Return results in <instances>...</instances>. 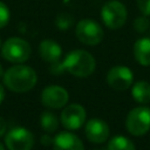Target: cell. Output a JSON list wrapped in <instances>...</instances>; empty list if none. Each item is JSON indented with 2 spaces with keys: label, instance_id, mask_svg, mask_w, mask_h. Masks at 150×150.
<instances>
[{
  "label": "cell",
  "instance_id": "cell-1",
  "mask_svg": "<svg viewBox=\"0 0 150 150\" xmlns=\"http://www.w3.org/2000/svg\"><path fill=\"white\" fill-rule=\"evenodd\" d=\"M38 82L35 70L26 64L16 63L9 67L4 74L5 86L14 93H26L32 90Z\"/></svg>",
  "mask_w": 150,
  "mask_h": 150
},
{
  "label": "cell",
  "instance_id": "cell-2",
  "mask_svg": "<svg viewBox=\"0 0 150 150\" xmlns=\"http://www.w3.org/2000/svg\"><path fill=\"white\" fill-rule=\"evenodd\" d=\"M62 64L66 71L80 79L90 76L96 69L95 57L84 49H75L69 52L63 59Z\"/></svg>",
  "mask_w": 150,
  "mask_h": 150
},
{
  "label": "cell",
  "instance_id": "cell-3",
  "mask_svg": "<svg viewBox=\"0 0 150 150\" xmlns=\"http://www.w3.org/2000/svg\"><path fill=\"white\" fill-rule=\"evenodd\" d=\"M101 20L109 29H120L128 19V11L120 0H109L101 7Z\"/></svg>",
  "mask_w": 150,
  "mask_h": 150
},
{
  "label": "cell",
  "instance_id": "cell-4",
  "mask_svg": "<svg viewBox=\"0 0 150 150\" xmlns=\"http://www.w3.org/2000/svg\"><path fill=\"white\" fill-rule=\"evenodd\" d=\"M32 54L30 45L18 36L7 39L1 46V56L12 63H23Z\"/></svg>",
  "mask_w": 150,
  "mask_h": 150
},
{
  "label": "cell",
  "instance_id": "cell-5",
  "mask_svg": "<svg viewBox=\"0 0 150 150\" xmlns=\"http://www.w3.org/2000/svg\"><path fill=\"white\" fill-rule=\"evenodd\" d=\"M77 40L86 46H97L104 38L102 26L93 19H82L75 26Z\"/></svg>",
  "mask_w": 150,
  "mask_h": 150
},
{
  "label": "cell",
  "instance_id": "cell-6",
  "mask_svg": "<svg viewBox=\"0 0 150 150\" xmlns=\"http://www.w3.org/2000/svg\"><path fill=\"white\" fill-rule=\"evenodd\" d=\"M125 128L132 136H143L150 130V108L139 105L129 111L125 118Z\"/></svg>",
  "mask_w": 150,
  "mask_h": 150
},
{
  "label": "cell",
  "instance_id": "cell-7",
  "mask_svg": "<svg viewBox=\"0 0 150 150\" xmlns=\"http://www.w3.org/2000/svg\"><path fill=\"white\" fill-rule=\"evenodd\" d=\"M5 144L8 150H32L34 145V136L28 129L16 127L7 131Z\"/></svg>",
  "mask_w": 150,
  "mask_h": 150
},
{
  "label": "cell",
  "instance_id": "cell-8",
  "mask_svg": "<svg viewBox=\"0 0 150 150\" xmlns=\"http://www.w3.org/2000/svg\"><path fill=\"white\" fill-rule=\"evenodd\" d=\"M134 82V73L127 66L117 64L109 69L107 74V83L115 90H127Z\"/></svg>",
  "mask_w": 150,
  "mask_h": 150
},
{
  "label": "cell",
  "instance_id": "cell-9",
  "mask_svg": "<svg viewBox=\"0 0 150 150\" xmlns=\"http://www.w3.org/2000/svg\"><path fill=\"white\" fill-rule=\"evenodd\" d=\"M86 109L79 103H71L63 108L60 121L67 130H77L86 122Z\"/></svg>",
  "mask_w": 150,
  "mask_h": 150
},
{
  "label": "cell",
  "instance_id": "cell-10",
  "mask_svg": "<svg viewBox=\"0 0 150 150\" xmlns=\"http://www.w3.org/2000/svg\"><path fill=\"white\" fill-rule=\"evenodd\" d=\"M69 101L68 91L60 86H48L41 93V102L45 107L50 109L64 108Z\"/></svg>",
  "mask_w": 150,
  "mask_h": 150
},
{
  "label": "cell",
  "instance_id": "cell-11",
  "mask_svg": "<svg viewBox=\"0 0 150 150\" xmlns=\"http://www.w3.org/2000/svg\"><path fill=\"white\" fill-rule=\"evenodd\" d=\"M84 134L89 142L101 144L109 138L110 129L105 121L101 118H91L88 122H86Z\"/></svg>",
  "mask_w": 150,
  "mask_h": 150
},
{
  "label": "cell",
  "instance_id": "cell-12",
  "mask_svg": "<svg viewBox=\"0 0 150 150\" xmlns=\"http://www.w3.org/2000/svg\"><path fill=\"white\" fill-rule=\"evenodd\" d=\"M53 150H84L81 138L69 131H61L53 138Z\"/></svg>",
  "mask_w": 150,
  "mask_h": 150
},
{
  "label": "cell",
  "instance_id": "cell-13",
  "mask_svg": "<svg viewBox=\"0 0 150 150\" xmlns=\"http://www.w3.org/2000/svg\"><path fill=\"white\" fill-rule=\"evenodd\" d=\"M39 55L45 62L54 63L60 61L62 56V48L55 40L45 39L39 45Z\"/></svg>",
  "mask_w": 150,
  "mask_h": 150
},
{
  "label": "cell",
  "instance_id": "cell-14",
  "mask_svg": "<svg viewBox=\"0 0 150 150\" xmlns=\"http://www.w3.org/2000/svg\"><path fill=\"white\" fill-rule=\"evenodd\" d=\"M132 52L136 61L141 66H150V38H139L138 40H136Z\"/></svg>",
  "mask_w": 150,
  "mask_h": 150
},
{
  "label": "cell",
  "instance_id": "cell-15",
  "mask_svg": "<svg viewBox=\"0 0 150 150\" xmlns=\"http://www.w3.org/2000/svg\"><path fill=\"white\" fill-rule=\"evenodd\" d=\"M131 96L137 103L146 104L150 102V83L146 81H137L132 84Z\"/></svg>",
  "mask_w": 150,
  "mask_h": 150
},
{
  "label": "cell",
  "instance_id": "cell-16",
  "mask_svg": "<svg viewBox=\"0 0 150 150\" xmlns=\"http://www.w3.org/2000/svg\"><path fill=\"white\" fill-rule=\"evenodd\" d=\"M40 125L46 132L52 134L57 130L59 120L52 111L46 110V111H42V114L40 115Z\"/></svg>",
  "mask_w": 150,
  "mask_h": 150
},
{
  "label": "cell",
  "instance_id": "cell-17",
  "mask_svg": "<svg viewBox=\"0 0 150 150\" xmlns=\"http://www.w3.org/2000/svg\"><path fill=\"white\" fill-rule=\"evenodd\" d=\"M108 150H136L132 141L125 136H115L108 143Z\"/></svg>",
  "mask_w": 150,
  "mask_h": 150
},
{
  "label": "cell",
  "instance_id": "cell-18",
  "mask_svg": "<svg viewBox=\"0 0 150 150\" xmlns=\"http://www.w3.org/2000/svg\"><path fill=\"white\" fill-rule=\"evenodd\" d=\"M74 25V18L69 13H60L55 18V26L60 30H67Z\"/></svg>",
  "mask_w": 150,
  "mask_h": 150
},
{
  "label": "cell",
  "instance_id": "cell-19",
  "mask_svg": "<svg viewBox=\"0 0 150 150\" xmlns=\"http://www.w3.org/2000/svg\"><path fill=\"white\" fill-rule=\"evenodd\" d=\"M132 27L137 32V33H145L149 28H150V20L148 19L146 15H139L137 18L134 19V22H132Z\"/></svg>",
  "mask_w": 150,
  "mask_h": 150
},
{
  "label": "cell",
  "instance_id": "cell-20",
  "mask_svg": "<svg viewBox=\"0 0 150 150\" xmlns=\"http://www.w3.org/2000/svg\"><path fill=\"white\" fill-rule=\"evenodd\" d=\"M11 19V12L7 5L2 1H0V29L7 26L8 21Z\"/></svg>",
  "mask_w": 150,
  "mask_h": 150
},
{
  "label": "cell",
  "instance_id": "cell-21",
  "mask_svg": "<svg viewBox=\"0 0 150 150\" xmlns=\"http://www.w3.org/2000/svg\"><path fill=\"white\" fill-rule=\"evenodd\" d=\"M138 11L146 16H150V0H136Z\"/></svg>",
  "mask_w": 150,
  "mask_h": 150
},
{
  "label": "cell",
  "instance_id": "cell-22",
  "mask_svg": "<svg viewBox=\"0 0 150 150\" xmlns=\"http://www.w3.org/2000/svg\"><path fill=\"white\" fill-rule=\"evenodd\" d=\"M49 70H50V73L54 74V75H61V74L64 71V68H63L62 62L57 61V62L50 63V68H49Z\"/></svg>",
  "mask_w": 150,
  "mask_h": 150
},
{
  "label": "cell",
  "instance_id": "cell-23",
  "mask_svg": "<svg viewBox=\"0 0 150 150\" xmlns=\"http://www.w3.org/2000/svg\"><path fill=\"white\" fill-rule=\"evenodd\" d=\"M41 144H43V145H46V146L52 145V144H53V138H52L49 135L45 134V135L41 136Z\"/></svg>",
  "mask_w": 150,
  "mask_h": 150
},
{
  "label": "cell",
  "instance_id": "cell-24",
  "mask_svg": "<svg viewBox=\"0 0 150 150\" xmlns=\"http://www.w3.org/2000/svg\"><path fill=\"white\" fill-rule=\"evenodd\" d=\"M6 128H7V125H6V121L0 116V137L5 135V132H6Z\"/></svg>",
  "mask_w": 150,
  "mask_h": 150
},
{
  "label": "cell",
  "instance_id": "cell-25",
  "mask_svg": "<svg viewBox=\"0 0 150 150\" xmlns=\"http://www.w3.org/2000/svg\"><path fill=\"white\" fill-rule=\"evenodd\" d=\"M4 100H5V89H4L2 84H0V104L2 103Z\"/></svg>",
  "mask_w": 150,
  "mask_h": 150
},
{
  "label": "cell",
  "instance_id": "cell-26",
  "mask_svg": "<svg viewBox=\"0 0 150 150\" xmlns=\"http://www.w3.org/2000/svg\"><path fill=\"white\" fill-rule=\"evenodd\" d=\"M4 75V69H2V66H1V63H0V77Z\"/></svg>",
  "mask_w": 150,
  "mask_h": 150
},
{
  "label": "cell",
  "instance_id": "cell-27",
  "mask_svg": "<svg viewBox=\"0 0 150 150\" xmlns=\"http://www.w3.org/2000/svg\"><path fill=\"white\" fill-rule=\"evenodd\" d=\"M0 150H5V146H4L1 143H0Z\"/></svg>",
  "mask_w": 150,
  "mask_h": 150
},
{
  "label": "cell",
  "instance_id": "cell-28",
  "mask_svg": "<svg viewBox=\"0 0 150 150\" xmlns=\"http://www.w3.org/2000/svg\"><path fill=\"white\" fill-rule=\"evenodd\" d=\"M1 46H2V43H1V39H0V48H1Z\"/></svg>",
  "mask_w": 150,
  "mask_h": 150
},
{
  "label": "cell",
  "instance_id": "cell-29",
  "mask_svg": "<svg viewBox=\"0 0 150 150\" xmlns=\"http://www.w3.org/2000/svg\"><path fill=\"white\" fill-rule=\"evenodd\" d=\"M95 150H100V149H95Z\"/></svg>",
  "mask_w": 150,
  "mask_h": 150
}]
</instances>
